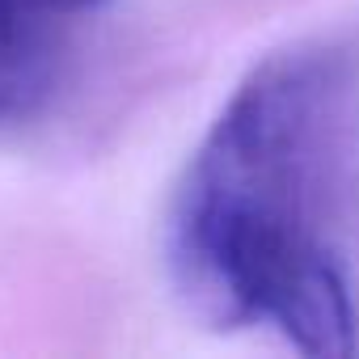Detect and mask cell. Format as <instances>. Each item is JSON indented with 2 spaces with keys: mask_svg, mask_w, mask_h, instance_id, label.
<instances>
[{
  "mask_svg": "<svg viewBox=\"0 0 359 359\" xmlns=\"http://www.w3.org/2000/svg\"><path fill=\"white\" fill-rule=\"evenodd\" d=\"M338 102L325 51H283L245 76L195 152L169 216V275L212 330L258 321L275 262L309 233V191Z\"/></svg>",
  "mask_w": 359,
  "mask_h": 359,
  "instance_id": "cell-1",
  "label": "cell"
},
{
  "mask_svg": "<svg viewBox=\"0 0 359 359\" xmlns=\"http://www.w3.org/2000/svg\"><path fill=\"white\" fill-rule=\"evenodd\" d=\"M258 321H275L283 338L313 359H346L359 346L346 279L317 237L296 245L266 275L258 292Z\"/></svg>",
  "mask_w": 359,
  "mask_h": 359,
  "instance_id": "cell-2",
  "label": "cell"
},
{
  "mask_svg": "<svg viewBox=\"0 0 359 359\" xmlns=\"http://www.w3.org/2000/svg\"><path fill=\"white\" fill-rule=\"evenodd\" d=\"M55 64V18L39 0H0V123H22L47 102Z\"/></svg>",
  "mask_w": 359,
  "mask_h": 359,
  "instance_id": "cell-3",
  "label": "cell"
},
{
  "mask_svg": "<svg viewBox=\"0 0 359 359\" xmlns=\"http://www.w3.org/2000/svg\"><path fill=\"white\" fill-rule=\"evenodd\" d=\"M89 5H102V0H39V9H43V13H51V18L76 13V9H89Z\"/></svg>",
  "mask_w": 359,
  "mask_h": 359,
  "instance_id": "cell-4",
  "label": "cell"
}]
</instances>
